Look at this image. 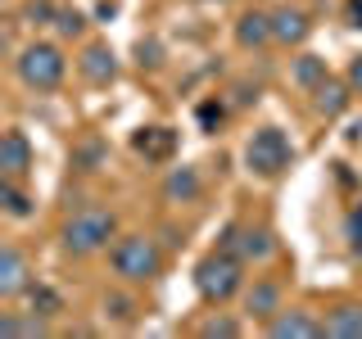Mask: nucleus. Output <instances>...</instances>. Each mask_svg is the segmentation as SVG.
Instances as JSON below:
<instances>
[{"mask_svg": "<svg viewBox=\"0 0 362 339\" xmlns=\"http://www.w3.org/2000/svg\"><path fill=\"white\" fill-rule=\"evenodd\" d=\"M218 249H231L245 263H267V258L276 254V235H272V226H263V222H231L222 231Z\"/></svg>", "mask_w": 362, "mask_h": 339, "instance_id": "nucleus-6", "label": "nucleus"}, {"mask_svg": "<svg viewBox=\"0 0 362 339\" xmlns=\"http://www.w3.org/2000/svg\"><path fill=\"white\" fill-rule=\"evenodd\" d=\"M100 163H105V141H82L73 150V167H77V172H95Z\"/></svg>", "mask_w": 362, "mask_h": 339, "instance_id": "nucleus-24", "label": "nucleus"}, {"mask_svg": "<svg viewBox=\"0 0 362 339\" xmlns=\"http://www.w3.org/2000/svg\"><path fill=\"white\" fill-rule=\"evenodd\" d=\"M349 86H354L358 95H362V54H358L354 64H349Z\"/></svg>", "mask_w": 362, "mask_h": 339, "instance_id": "nucleus-32", "label": "nucleus"}, {"mask_svg": "<svg viewBox=\"0 0 362 339\" xmlns=\"http://www.w3.org/2000/svg\"><path fill=\"white\" fill-rule=\"evenodd\" d=\"M32 290V271H28V258L18 254L14 244L0 249V299H18V294Z\"/></svg>", "mask_w": 362, "mask_h": 339, "instance_id": "nucleus-10", "label": "nucleus"}, {"mask_svg": "<svg viewBox=\"0 0 362 339\" xmlns=\"http://www.w3.org/2000/svg\"><path fill=\"white\" fill-rule=\"evenodd\" d=\"M349 90H354V86H349V77H344V82L326 77V82L313 90V109L322 113V118H339V113L349 109Z\"/></svg>", "mask_w": 362, "mask_h": 339, "instance_id": "nucleus-17", "label": "nucleus"}, {"mask_svg": "<svg viewBox=\"0 0 362 339\" xmlns=\"http://www.w3.org/2000/svg\"><path fill=\"white\" fill-rule=\"evenodd\" d=\"M344 23L362 32V0H344Z\"/></svg>", "mask_w": 362, "mask_h": 339, "instance_id": "nucleus-31", "label": "nucleus"}, {"mask_svg": "<svg viewBox=\"0 0 362 339\" xmlns=\"http://www.w3.org/2000/svg\"><path fill=\"white\" fill-rule=\"evenodd\" d=\"M308 32H313V23L303 9H294V5L272 9V37H276V45H303Z\"/></svg>", "mask_w": 362, "mask_h": 339, "instance_id": "nucleus-12", "label": "nucleus"}, {"mask_svg": "<svg viewBox=\"0 0 362 339\" xmlns=\"http://www.w3.org/2000/svg\"><path fill=\"white\" fill-rule=\"evenodd\" d=\"M54 14H59V5H54V0H28V5H23V23H32V28L54 23Z\"/></svg>", "mask_w": 362, "mask_h": 339, "instance_id": "nucleus-26", "label": "nucleus"}, {"mask_svg": "<svg viewBox=\"0 0 362 339\" xmlns=\"http://www.w3.org/2000/svg\"><path fill=\"white\" fill-rule=\"evenodd\" d=\"M32 203L37 199H32L14 177H0V208H5V218H18V222L32 218Z\"/></svg>", "mask_w": 362, "mask_h": 339, "instance_id": "nucleus-18", "label": "nucleus"}, {"mask_svg": "<svg viewBox=\"0 0 362 339\" xmlns=\"http://www.w3.org/2000/svg\"><path fill=\"white\" fill-rule=\"evenodd\" d=\"M326 77H331V73H326L322 54H299V59H294V82H299L303 90H317Z\"/></svg>", "mask_w": 362, "mask_h": 339, "instance_id": "nucleus-19", "label": "nucleus"}, {"mask_svg": "<svg viewBox=\"0 0 362 339\" xmlns=\"http://www.w3.org/2000/svg\"><path fill=\"white\" fill-rule=\"evenodd\" d=\"M77 73H82L90 86H109L113 77H118V54H113V45L109 41H90L82 50V59H77Z\"/></svg>", "mask_w": 362, "mask_h": 339, "instance_id": "nucleus-8", "label": "nucleus"}, {"mask_svg": "<svg viewBox=\"0 0 362 339\" xmlns=\"http://www.w3.org/2000/svg\"><path fill=\"white\" fill-rule=\"evenodd\" d=\"M0 335H45V316L41 312H32V316H14V312H9V316H0Z\"/></svg>", "mask_w": 362, "mask_h": 339, "instance_id": "nucleus-22", "label": "nucleus"}, {"mask_svg": "<svg viewBox=\"0 0 362 339\" xmlns=\"http://www.w3.org/2000/svg\"><path fill=\"white\" fill-rule=\"evenodd\" d=\"M195 118H199V131H218L222 122H226V109H222V100H204V105L195 109Z\"/></svg>", "mask_w": 362, "mask_h": 339, "instance_id": "nucleus-27", "label": "nucleus"}, {"mask_svg": "<svg viewBox=\"0 0 362 339\" xmlns=\"http://www.w3.org/2000/svg\"><path fill=\"white\" fill-rule=\"evenodd\" d=\"M267 335L272 339H326V321H317L313 312H303V308H281L276 316L267 321Z\"/></svg>", "mask_w": 362, "mask_h": 339, "instance_id": "nucleus-7", "label": "nucleus"}, {"mask_svg": "<svg viewBox=\"0 0 362 339\" xmlns=\"http://www.w3.org/2000/svg\"><path fill=\"white\" fill-rule=\"evenodd\" d=\"M132 150L145 158V163H168L177 154V131L173 127H145L132 136Z\"/></svg>", "mask_w": 362, "mask_h": 339, "instance_id": "nucleus-11", "label": "nucleus"}, {"mask_svg": "<svg viewBox=\"0 0 362 339\" xmlns=\"http://www.w3.org/2000/svg\"><path fill=\"white\" fill-rule=\"evenodd\" d=\"M109 263H113V276H118V280L141 285V280H154V276H158L163 254H158V244L150 240V235H122V240L113 244Z\"/></svg>", "mask_w": 362, "mask_h": 339, "instance_id": "nucleus-4", "label": "nucleus"}, {"mask_svg": "<svg viewBox=\"0 0 362 339\" xmlns=\"http://www.w3.org/2000/svg\"><path fill=\"white\" fill-rule=\"evenodd\" d=\"M28 172H32V145H28V136H23L18 127H9L5 136H0V177L23 181Z\"/></svg>", "mask_w": 362, "mask_h": 339, "instance_id": "nucleus-9", "label": "nucleus"}, {"mask_svg": "<svg viewBox=\"0 0 362 339\" xmlns=\"http://www.w3.org/2000/svg\"><path fill=\"white\" fill-rule=\"evenodd\" d=\"M326 335L331 339H362V303H335L326 312Z\"/></svg>", "mask_w": 362, "mask_h": 339, "instance_id": "nucleus-15", "label": "nucleus"}, {"mask_svg": "<svg viewBox=\"0 0 362 339\" xmlns=\"http://www.w3.org/2000/svg\"><path fill=\"white\" fill-rule=\"evenodd\" d=\"M28 299H32V312H41L45 321L64 312V299H59V290H50V285H32V290H28Z\"/></svg>", "mask_w": 362, "mask_h": 339, "instance_id": "nucleus-23", "label": "nucleus"}, {"mask_svg": "<svg viewBox=\"0 0 362 339\" xmlns=\"http://www.w3.org/2000/svg\"><path fill=\"white\" fill-rule=\"evenodd\" d=\"M272 37V14H263V9H245L240 18H235V45L240 50H263Z\"/></svg>", "mask_w": 362, "mask_h": 339, "instance_id": "nucleus-14", "label": "nucleus"}, {"mask_svg": "<svg viewBox=\"0 0 362 339\" xmlns=\"http://www.w3.org/2000/svg\"><path fill=\"white\" fill-rule=\"evenodd\" d=\"M231 100H235V109L254 105V100H258V86H254V82H235V86H231Z\"/></svg>", "mask_w": 362, "mask_h": 339, "instance_id": "nucleus-30", "label": "nucleus"}, {"mask_svg": "<svg viewBox=\"0 0 362 339\" xmlns=\"http://www.w3.org/2000/svg\"><path fill=\"white\" fill-rule=\"evenodd\" d=\"M240 331H245V326L235 321V316H209V321L199 326L204 339H240Z\"/></svg>", "mask_w": 362, "mask_h": 339, "instance_id": "nucleus-25", "label": "nucleus"}, {"mask_svg": "<svg viewBox=\"0 0 362 339\" xmlns=\"http://www.w3.org/2000/svg\"><path fill=\"white\" fill-rule=\"evenodd\" d=\"M245 163H249L254 177H267V181L281 177V172H290V167H294L290 136L281 127H258L254 136H249V145H245Z\"/></svg>", "mask_w": 362, "mask_h": 339, "instance_id": "nucleus-5", "label": "nucleus"}, {"mask_svg": "<svg viewBox=\"0 0 362 339\" xmlns=\"http://www.w3.org/2000/svg\"><path fill=\"white\" fill-rule=\"evenodd\" d=\"M100 308H105V316H113V321H122V326L136 321V299L122 294V290H109L105 299H100Z\"/></svg>", "mask_w": 362, "mask_h": 339, "instance_id": "nucleus-21", "label": "nucleus"}, {"mask_svg": "<svg viewBox=\"0 0 362 339\" xmlns=\"http://www.w3.org/2000/svg\"><path fill=\"white\" fill-rule=\"evenodd\" d=\"M245 312H254L258 321H272L281 312V285L276 280H254L245 294Z\"/></svg>", "mask_w": 362, "mask_h": 339, "instance_id": "nucleus-16", "label": "nucleus"}, {"mask_svg": "<svg viewBox=\"0 0 362 339\" xmlns=\"http://www.w3.org/2000/svg\"><path fill=\"white\" fill-rule=\"evenodd\" d=\"M54 37L59 41H77V37H86V14L82 9H68V5H59V14H54Z\"/></svg>", "mask_w": 362, "mask_h": 339, "instance_id": "nucleus-20", "label": "nucleus"}, {"mask_svg": "<svg viewBox=\"0 0 362 339\" xmlns=\"http://www.w3.org/2000/svg\"><path fill=\"white\" fill-rule=\"evenodd\" d=\"M136 59H141V68H158V64H163L158 41H141V45H136Z\"/></svg>", "mask_w": 362, "mask_h": 339, "instance_id": "nucleus-29", "label": "nucleus"}, {"mask_svg": "<svg viewBox=\"0 0 362 339\" xmlns=\"http://www.w3.org/2000/svg\"><path fill=\"white\" fill-rule=\"evenodd\" d=\"M113 235H118V218H113L109 208H77L73 218L64 222L59 244H64V254H73V258H90V254H100V249H109Z\"/></svg>", "mask_w": 362, "mask_h": 339, "instance_id": "nucleus-1", "label": "nucleus"}, {"mask_svg": "<svg viewBox=\"0 0 362 339\" xmlns=\"http://www.w3.org/2000/svg\"><path fill=\"white\" fill-rule=\"evenodd\" d=\"M14 73H18V82L28 90H54L64 82V73H68V59H64V50L54 41H32V45L18 50Z\"/></svg>", "mask_w": 362, "mask_h": 339, "instance_id": "nucleus-3", "label": "nucleus"}, {"mask_svg": "<svg viewBox=\"0 0 362 339\" xmlns=\"http://www.w3.org/2000/svg\"><path fill=\"white\" fill-rule=\"evenodd\" d=\"M344 240H349V249L362 254V203H354V208L344 213Z\"/></svg>", "mask_w": 362, "mask_h": 339, "instance_id": "nucleus-28", "label": "nucleus"}, {"mask_svg": "<svg viewBox=\"0 0 362 339\" xmlns=\"http://www.w3.org/2000/svg\"><path fill=\"white\" fill-rule=\"evenodd\" d=\"M199 190H204L199 167H190V163L168 167V177H163V199H168V203H195Z\"/></svg>", "mask_w": 362, "mask_h": 339, "instance_id": "nucleus-13", "label": "nucleus"}, {"mask_svg": "<svg viewBox=\"0 0 362 339\" xmlns=\"http://www.w3.org/2000/svg\"><path fill=\"white\" fill-rule=\"evenodd\" d=\"M245 285V258L231 249H213L209 258H199L195 267V290L204 303H226L231 294H240Z\"/></svg>", "mask_w": 362, "mask_h": 339, "instance_id": "nucleus-2", "label": "nucleus"}]
</instances>
